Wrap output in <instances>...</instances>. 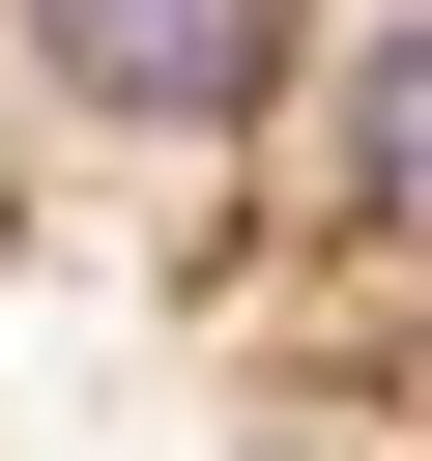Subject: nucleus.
<instances>
[{
  "label": "nucleus",
  "mask_w": 432,
  "mask_h": 461,
  "mask_svg": "<svg viewBox=\"0 0 432 461\" xmlns=\"http://www.w3.org/2000/svg\"><path fill=\"white\" fill-rule=\"evenodd\" d=\"M0 461H432V0H0Z\"/></svg>",
  "instance_id": "nucleus-1"
}]
</instances>
